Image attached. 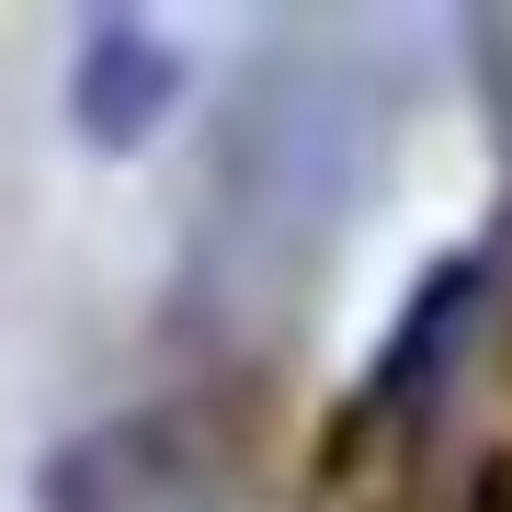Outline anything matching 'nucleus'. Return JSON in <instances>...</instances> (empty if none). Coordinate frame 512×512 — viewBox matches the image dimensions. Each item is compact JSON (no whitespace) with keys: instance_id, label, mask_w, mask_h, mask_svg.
Returning a JSON list of instances; mask_svg holds the SVG:
<instances>
[{"instance_id":"nucleus-3","label":"nucleus","mask_w":512,"mask_h":512,"mask_svg":"<svg viewBox=\"0 0 512 512\" xmlns=\"http://www.w3.org/2000/svg\"><path fill=\"white\" fill-rule=\"evenodd\" d=\"M478 274H490V262H478V251H444V262H433V285L410 296V319H399V330H387V342H376V376H365V410H387V399H421V387L444 376L433 353L456 342V319H467V296H478Z\"/></svg>"},{"instance_id":"nucleus-4","label":"nucleus","mask_w":512,"mask_h":512,"mask_svg":"<svg viewBox=\"0 0 512 512\" xmlns=\"http://www.w3.org/2000/svg\"><path fill=\"white\" fill-rule=\"evenodd\" d=\"M456 512H512V444H490V456L467 467V490H456Z\"/></svg>"},{"instance_id":"nucleus-2","label":"nucleus","mask_w":512,"mask_h":512,"mask_svg":"<svg viewBox=\"0 0 512 512\" xmlns=\"http://www.w3.org/2000/svg\"><path fill=\"white\" fill-rule=\"evenodd\" d=\"M171 478H183V456H171V421L160 410L92 421V433H69L35 467V512H148Z\"/></svg>"},{"instance_id":"nucleus-1","label":"nucleus","mask_w":512,"mask_h":512,"mask_svg":"<svg viewBox=\"0 0 512 512\" xmlns=\"http://www.w3.org/2000/svg\"><path fill=\"white\" fill-rule=\"evenodd\" d=\"M171 103H183V46L160 35V23H92L80 35V57H69V126L92 137V148H148L171 126Z\"/></svg>"}]
</instances>
